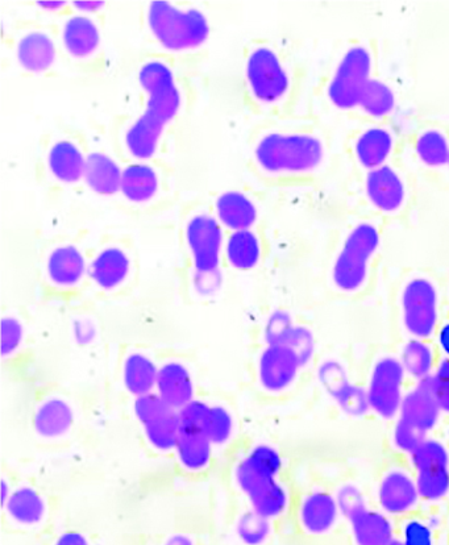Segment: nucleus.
Listing matches in <instances>:
<instances>
[{
	"instance_id": "obj_1",
	"label": "nucleus",
	"mask_w": 449,
	"mask_h": 545,
	"mask_svg": "<svg viewBox=\"0 0 449 545\" xmlns=\"http://www.w3.org/2000/svg\"><path fill=\"white\" fill-rule=\"evenodd\" d=\"M139 83L147 95L143 114L126 133L128 152L137 160H148L159 148L162 133L180 112L182 98L173 70L162 61L145 62Z\"/></svg>"
},
{
	"instance_id": "obj_2",
	"label": "nucleus",
	"mask_w": 449,
	"mask_h": 545,
	"mask_svg": "<svg viewBox=\"0 0 449 545\" xmlns=\"http://www.w3.org/2000/svg\"><path fill=\"white\" fill-rule=\"evenodd\" d=\"M281 468L282 459L277 449L259 444L235 470L236 482L247 495L252 510L268 519L280 517L288 507V492L277 481Z\"/></svg>"
},
{
	"instance_id": "obj_3",
	"label": "nucleus",
	"mask_w": 449,
	"mask_h": 545,
	"mask_svg": "<svg viewBox=\"0 0 449 545\" xmlns=\"http://www.w3.org/2000/svg\"><path fill=\"white\" fill-rule=\"evenodd\" d=\"M326 156L318 136L302 132H270L255 148L257 165L270 174H302L318 169Z\"/></svg>"
},
{
	"instance_id": "obj_4",
	"label": "nucleus",
	"mask_w": 449,
	"mask_h": 545,
	"mask_svg": "<svg viewBox=\"0 0 449 545\" xmlns=\"http://www.w3.org/2000/svg\"><path fill=\"white\" fill-rule=\"evenodd\" d=\"M148 26L166 51L185 52L202 47L210 36L207 16L197 8H181L170 2L149 3Z\"/></svg>"
},
{
	"instance_id": "obj_5",
	"label": "nucleus",
	"mask_w": 449,
	"mask_h": 545,
	"mask_svg": "<svg viewBox=\"0 0 449 545\" xmlns=\"http://www.w3.org/2000/svg\"><path fill=\"white\" fill-rule=\"evenodd\" d=\"M185 236L193 259L195 289L202 295L214 294L222 285V224L214 216L198 214L187 223Z\"/></svg>"
},
{
	"instance_id": "obj_6",
	"label": "nucleus",
	"mask_w": 449,
	"mask_h": 545,
	"mask_svg": "<svg viewBox=\"0 0 449 545\" xmlns=\"http://www.w3.org/2000/svg\"><path fill=\"white\" fill-rule=\"evenodd\" d=\"M380 244V231L373 223L361 222L348 232L332 266V281L339 290L353 293L365 285Z\"/></svg>"
},
{
	"instance_id": "obj_7",
	"label": "nucleus",
	"mask_w": 449,
	"mask_h": 545,
	"mask_svg": "<svg viewBox=\"0 0 449 545\" xmlns=\"http://www.w3.org/2000/svg\"><path fill=\"white\" fill-rule=\"evenodd\" d=\"M373 57L364 45H353L340 58L327 86V97L339 110L359 107L361 95L372 79Z\"/></svg>"
},
{
	"instance_id": "obj_8",
	"label": "nucleus",
	"mask_w": 449,
	"mask_h": 545,
	"mask_svg": "<svg viewBox=\"0 0 449 545\" xmlns=\"http://www.w3.org/2000/svg\"><path fill=\"white\" fill-rule=\"evenodd\" d=\"M245 79L253 98L266 106L282 101L290 89L288 69L269 47H257L248 54Z\"/></svg>"
},
{
	"instance_id": "obj_9",
	"label": "nucleus",
	"mask_w": 449,
	"mask_h": 545,
	"mask_svg": "<svg viewBox=\"0 0 449 545\" xmlns=\"http://www.w3.org/2000/svg\"><path fill=\"white\" fill-rule=\"evenodd\" d=\"M403 326L414 339L426 340L436 332L439 293L434 282L417 277L407 282L401 294Z\"/></svg>"
},
{
	"instance_id": "obj_10",
	"label": "nucleus",
	"mask_w": 449,
	"mask_h": 545,
	"mask_svg": "<svg viewBox=\"0 0 449 545\" xmlns=\"http://www.w3.org/2000/svg\"><path fill=\"white\" fill-rule=\"evenodd\" d=\"M406 372L396 357L386 356L374 364L370 373L367 398L369 409L382 419H393L399 414Z\"/></svg>"
},
{
	"instance_id": "obj_11",
	"label": "nucleus",
	"mask_w": 449,
	"mask_h": 545,
	"mask_svg": "<svg viewBox=\"0 0 449 545\" xmlns=\"http://www.w3.org/2000/svg\"><path fill=\"white\" fill-rule=\"evenodd\" d=\"M301 359L285 344L268 345L259 360V380L269 393H281L297 380Z\"/></svg>"
},
{
	"instance_id": "obj_12",
	"label": "nucleus",
	"mask_w": 449,
	"mask_h": 545,
	"mask_svg": "<svg viewBox=\"0 0 449 545\" xmlns=\"http://www.w3.org/2000/svg\"><path fill=\"white\" fill-rule=\"evenodd\" d=\"M442 410L432 394L430 381H419L414 389L403 397L399 420L427 435L438 426Z\"/></svg>"
},
{
	"instance_id": "obj_13",
	"label": "nucleus",
	"mask_w": 449,
	"mask_h": 545,
	"mask_svg": "<svg viewBox=\"0 0 449 545\" xmlns=\"http://www.w3.org/2000/svg\"><path fill=\"white\" fill-rule=\"evenodd\" d=\"M365 193L369 202L382 212H396L406 201V185L392 166L369 170L365 180Z\"/></svg>"
},
{
	"instance_id": "obj_14",
	"label": "nucleus",
	"mask_w": 449,
	"mask_h": 545,
	"mask_svg": "<svg viewBox=\"0 0 449 545\" xmlns=\"http://www.w3.org/2000/svg\"><path fill=\"white\" fill-rule=\"evenodd\" d=\"M421 499L417 482L401 469L392 470L382 478L378 501L385 513L399 515L413 510Z\"/></svg>"
},
{
	"instance_id": "obj_15",
	"label": "nucleus",
	"mask_w": 449,
	"mask_h": 545,
	"mask_svg": "<svg viewBox=\"0 0 449 545\" xmlns=\"http://www.w3.org/2000/svg\"><path fill=\"white\" fill-rule=\"evenodd\" d=\"M156 390L166 405L176 411L194 401L193 378L189 369L178 361H170L161 366Z\"/></svg>"
},
{
	"instance_id": "obj_16",
	"label": "nucleus",
	"mask_w": 449,
	"mask_h": 545,
	"mask_svg": "<svg viewBox=\"0 0 449 545\" xmlns=\"http://www.w3.org/2000/svg\"><path fill=\"white\" fill-rule=\"evenodd\" d=\"M339 505L335 497L324 492H314L305 499L299 511L302 526L310 534H326L339 518Z\"/></svg>"
},
{
	"instance_id": "obj_17",
	"label": "nucleus",
	"mask_w": 449,
	"mask_h": 545,
	"mask_svg": "<svg viewBox=\"0 0 449 545\" xmlns=\"http://www.w3.org/2000/svg\"><path fill=\"white\" fill-rule=\"evenodd\" d=\"M216 218L232 232L248 231L257 222L255 203L239 191H227L216 199Z\"/></svg>"
},
{
	"instance_id": "obj_18",
	"label": "nucleus",
	"mask_w": 449,
	"mask_h": 545,
	"mask_svg": "<svg viewBox=\"0 0 449 545\" xmlns=\"http://www.w3.org/2000/svg\"><path fill=\"white\" fill-rule=\"evenodd\" d=\"M394 149L393 133L385 127H370L360 133L355 143V155L363 168L373 170L386 165Z\"/></svg>"
},
{
	"instance_id": "obj_19",
	"label": "nucleus",
	"mask_w": 449,
	"mask_h": 545,
	"mask_svg": "<svg viewBox=\"0 0 449 545\" xmlns=\"http://www.w3.org/2000/svg\"><path fill=\"white\" fill-rule=\"evenodd\" d=\"M47 270L49 278L57 286L80 284L87 272L85 256L74 245H62L49 255Z\"/></svg>"
},
{
	"instance_id": "obj_20",
	"label": "nucleus",
	"mask_w": 449,
	"mask_h": 545,
	"mask_svg": "<svg viewBox=\"0 0 449 545\" xmlns=\"http://www.w3.org/2000/svg\"><path fill=\"white\" fill-rule=\"evenodd\" d=\"M130 259L119 248H107L91 262L89 274L94 284L112 290L123 284L130 273Z\"/></svg>"
},
{
	"instance_id": "obj_21",
	"label": "nucleus",
	"mask_w": 449,
	"mask_h": 545,
	"mask_svg": "<svg viewBox=\"0 0 449 545\" xmlns=\"http://www.w3.org/2000/svg\"><path fill=\"white\" fill-rule=\"evenodd\" d=\"M348 519L359 545H389L394 540L392 522L378 511L365 506Z\"/></svg>"
},
{
	"instance_id": "obj_22",
	"label": "nucleus",
	"mask_w": 449,
	"mask_h": 545,
	"mask_svg": "<svg viewBox=\"0 0 449 545\" xmlns=\"http://www.w3.org/2000/svg\"><path fill=\"white\" fill-rule=\"evenodd\" d=\"M16 54L24 69L41 73L51 68L56 61V45L47 33L29 32L20 39Z\"/></svg>"
},
{
	"instance_id": "obj_23",
	"label": "nucleus",
	"mask_w": 449,
	"mask_h": 545,
	"mask_svg": "<svg viewBox=\"0 0 449 545\" xmlns=\"http://www.w3.org/2000/svg\"><path fill=\"white\" fill-rule=\"evenodd\" d=\"M123 170L118 162L105 153H91L86 158L85 181L94 193L99 195H114L120 191Z\"/></svg>"
},
{
	"instance_id": "obj_24",
	"label": "nucleus",
	"mask_w": 449,
	"mask_h": 545,
	"mask_svg": "<svg viewBox=\"0 0 449 545\" xmlns=\"http://www.w3.org/2000/svg\"><path fill=\"white\" fill-rule=\"evenodd\" d=\"M62 41L69 54L83 58L97 51L101 44V33L97 24L87 16H72L62 29Z\"/></svg>"
},
{
	"instance_id": "obj_25",
	"label": "nucleus",
	"mask_w": 449,
	"mask_h": 545,
	"mask_svg": "<svg viewBox=\"0 0 449 545\" xmlns=\"http://www.w3.org/2000/svg\"><path fill=\"white\" fill-rule=\"evenodd\" d=\"M86 158L72 141L61 140L49 151L48 165L56 180L76 183L85 176Z\"/></svg>"
},
{
	"instance_id": "obj_26",
	"label": "nucleus",
	"mask_w": 449,
	"mask_h": 545,
	"mask_svg": "<svg viewBox=\"0 0 449 545\" xmlns=\"http://www.w3.org/2000/svg\"><path fill=\"white\" fill-rule=\"evenodd\" d=\"M159 174L147 164H132L123 169L122 191L124 197L133 203H145L155 198L159 191Z\"/></svg>"
},
{
	"instance_id": "obj_27",
	"label": "nucleus",
	"mask_w": 449,
	"mask_h": 545,
	"mask_svg": "<svg viewBox=\"0 0 449 545\" xmlns=\"http://www.w3.org/2000/svg\"><path fill=\"white\" fill-rule=\"evenodd\" d=\"M74 413L69 403L51 398L39 407L35 416V428L44 438H60L72 428Z\"/></svg>"
},
{
	"instance_id": "obj_28",
	"label": "nucleus",
	"mask_w": 449,
	"mask_h": 545,
	"mask_svg": "<svg viewBox=\"0 0 449 545\" xmlns=\"http://www.w3.org/2000/svg\"><path fill=\"white\" fill-rule=\"evenodd\" d=\"M159 369L153 360L143 353H131L124 361L123 381L124 385L135 397L153 393L156 389Z\"/></svg>"
},
{
	"instance_id": "obj_29",
	"label": "nucleus",
	"mask_w": 449,
	"mask_h": 545,
	"mask_svg": "<svg viewBox=\"0 0 449 545\" xmlns=\"http://www.w3.org/2000/svg\"><path fill=\"white\" fill-rule=\"evenodd\" d=\"M212 445L203 431H181L176 452L182 467L191 472L205 469L211 461Z\"/></svg>"
},
{
	"instance_id": "obj_30",
	"label": "nucleus",
	"mask_w": 449,
	"mask_h": 545,
	"mask_svg": "<svg viewBox=\"0 0 449 545\" xmlns=\"http://www.w3.org/2000/svg\"><path fill=\"white\" fill-rule=\"evenodd\" d=\"M226 256L231 266L238 270H251L261 259V243L255 232H232L226 243Z\"/></svg>"
},
{
	"instance_id": "obj_31",
	"label": "nucleus",
	"mask_w": 449,
	"mask_h": 545,
	"mask_svg": "<svg viewBox=\"0 0 449 545\" xmlns=\"http://www.w3.org/2000/svg\"><path fill=\"white\" fill-rule=\"evenodd\" d=\"M8 515L15 522L32 526V524L40 523L45 515V502L41 495L32 488L16 489L10 493V498L6 502Z\"/></svg>"
},
{
	"instance_id": "obj_32",
	"label": "nucleus",
	"mask_w": 449,
	"mask_h": 545,
	"mask_svg": "<svg viewBox=\"0 0 449 545\" xmlns=\"http://www.w3.org/2000/svg\"><path fill=\"white\" fill-rule=\"evenodd\" d=\"M396 93L388 83L381 79H370L361 95L359 107L372 118L381 119L396 110Z\"/></svg>"
},
{
	"instance_id": "obj_33",
	"label": "nucleus",
	"mask_w": 449,
	"mask_h": 545,
	"mask_svg": "<svg viewBox=\"0 0 449 545\" xmlns=\"http://www.w3.org/2000/svg\"><path fill=\"white\" fill-rule=\"evenodd\" d=\"M145 436L148 442L159 451H172L176 449L180 438V416L178 411L170 410L168 413L143 424Z\"/></svg>"
},
{
	"instance_id": "obj_34",
	"label": "nucleus",
	"mask_w": 449,
	"mask_h": 545,
	"mask_svg": "<svg viewBox=\"0 0 449 545\" xmlns=\"http://www.w3.org/2000/svg\"><path fill=\"white\" fill-rule=\"evenodd\" d=\"M401 364L406 374L415 380L424 381L432 376L434 352L430 344L421 339H411L402 349Z\"/></svg>"
},
{
	"instance_id": "obj_35",
	"label": "nucleus",
	"mask_w": 449,
	"mask_h": 545,
	"mask_svg": "<svg viewBox=\"0 0 449 545\" xmlns=\"http://www.w3.org/2000/svg\"><path fill=\"white\" fill-rule=\"evenodd\" d=\"M415 153L424 165L440 168L448 165L449 140L442 131L426 130L415 141Z\"/></svg>"
},
{
	"instance_id": "obj_36",
	"label": "nucleus",
	"mask_w": 449,
	"mask_h": 545,
	"mask_svg": "<svg viewBox=\"0 0 449 545\" xmlns=\"http://www.w3.org/2000/svg\"><path fill=\"white\" fill-rule=\"evenodd\" d=\"M411 464L417 472L423 470L449 468V452L438 440L426 439L414 452L410 453Z\"/></svg>"
},
{
	"instance_id": "obj_37",
	"label": "nucleus",
	"mask_w": 449,
	"mask_h": 545,
	"mask_svg": "<svg viewBox=\"0 0 449 545\" xmlns=\"http://www.w3.org/2000/svg\"><path fill=\"white\" fill-rule=\"evenodd\" d=\"M419 497L424 501H440L449 493V468L423 470L417 472Z\"/></svg>"
},
{
	"instance_id": "obj_38",
	"label": "nucleus",
	"mask_w": 449,
	"mask_h": 545,
	"mask_svg": "<svg viewBox=\"0 0 449 545\" xmlns=\"http://www.w3.org/2000/svg\"><path fill=\"white\" fill-rule=\"evenodd\" d=\"M234 432V418L222 406H211L207 416L205 434L214 445L226 444Z\"/></svg>"
},
{
	"instance_id": "obj_39",
	"label": "nucleus",
	"mask_w": 449,
	"mask_h": 545,
	"mask_svg": "<svg viewBox=\"0 0 449 545\" xmlns=\"http://www.w3.org/2000/svg\"><path fill=\"white\" fill-rule=\"evenodd\" d=\"M238 534L245 544H263L270 534L269 519L253 510L249 511L239 519Z\"/></svg>"
},
{
	"instance_id": "obj_40",
	"label": "nucleus",
	"mask_w": 449,
	"mask_h": 545,
	"mask_svg": "<svg viewBox=\"0 0 449 545\" xmlns=\"http://www.w3.org/2000/svg\"><path fill=\"white\" fill-rule=\"evenodd\" d=\"M294 327L288 312H273L265 326V339L268 341V345L288 344Z\"/></svg>"
},
{
	"instance_id": "obj_41",
	"label": "nucleus",
	"mask_w": 449,
	"mask_h": 545,
	"mask_svg": "<svg viewBox=\"0 0 449 545\" xmlns=\"http://www.w3.org/2000/svg\"><path fill=\"white\" fill-rule=\"evenodd\" d=\"M210 407L206 402L191 401L185 407L178 411L180 416L181 431H203L205 432L207 416L210 413Z\"/></svg>"
},
{
	"instance_id": "obj_42",
	"label": "nucleus",
	"mask_w": 449,
	"mask_h": 545,
	"mask_svg": "<svg viewBox=\"0 0 449 545\" xmlns=\"http://www.w3.org/2000/svg\"><path fill=\"white\" fill-rule=\"evenodd\" d=\"M345 413L349 415H363L369 410L367 391L347 385L334 395Z\"/></svg>"
},
{
	"instance_id": "obj_43",
	"label": "nucleus",
	"mask_w": 449,
	"mask_h": 545,
	"mask_svg": "<svg viewBox=\"0 0 449 545\" xmlns=\"http://www.w3.org/2000/svg\"><path fill=\"white\" fill-rule=\"evenodd\" d=\"M170 409L164 399L157 393H149L137 397L135 401V414L141 423L145 424L159 416L168 413Z\"/></svg>"
},
{
	"instance_id": "obj_44",
	"label": "nucleus",
	"mask_w": 449,
	"mask_h": 545,
	"mask_svg": "<svg viewBox=\"0 0 449 545\" xmlns=\"http://www.w3.org/2000/svg\"><path fill=\"white\" fill-rule=\"evenodd\" d=\"M432 394L438 402L442 413L449 414V357L439 364L430 378Z\"/></svg>"
},
{
	"instance_id": "obj_45",
	"label": "nucleus",
	"mask_w": 449,
	"mask_h": 545,
	"mask_svg": "<svg viewBox=\"0 0 449 545\" xmlns=\"http://www.w3.org/2000/svg\"><path fill=\"white\" fill-rule=\"evenodd\" d=\"M393 440L399 451L411 453L426 440V435L398 419L393 432Z\"/></svg>"
},
{
	"instance_id": "obj_46",
	"label": "nucleus",
	"mask_w": 449,
	"mask_h": 545,
	"mask_svg": "<svg viewBox=\"0 0 449 545\" xmlns=\"http://www.w3.org/2000/svg\"><path fill=\"white\" fill-rule=\"evenodd\" d=\"M286 345H289L290 348L294 349L299 359H301L302 365H306L313 359L314 336L307 328L295 326L293 334H291L288 344Z\"/></svg>"
},
{
	"instance_id": "obj_47",
	"label": "nucleus",
	"mask_w": 449,
	"mask_h": 545,
	"mask_svg": "<svg viewBox=\"0 0 449 545\" xmlns=\"http://www.w3.org/2000/svg\"><path fill=\"white\" fill-rule=\"evenodd\" d=\"M3 356L12 355L23 340V326L15 318H4L0 328Z\"/></svg>"
},
{
	"instance_id": "obj_48",
	"label": "nucleus",
	"mask_w": 449,
	"mask_h": 545,
	"mask_svg": "<svg viewBox=\"0 0 449 545\" xmlns=\"http://www.w3.org/2000/svg\"><path fill=\"white\" fill-rule=\"evenodd\" d=\"M402 542L405 545H432L434 544V536L426 523L414 519L405 524Z\"/></svg>"
},
{
	"instance_id": "obj_49",
	"label": "nucleus",
	"mask_w": 449,
	"mask_h": 545,
	"mask_svg": "<svg viewBox=\"0 0 449 545\" xmlns=\"http://www.w3.org/2000/svg\"><path fill=\"white\" fill-rule=\"evenodd\" d=\"M336 501H338L340 511L347 515L348 518L365 507L363 495L353 486L342 488Z\"/></svg>"
},
{
	"instance_id": "obj_50",
	"label": "nucleus",
	"mask_w": 449,
	"mask_h": 545,
	"mask_svg": "<svg viewBox=\"0 0 449 545\" xmlns=\"http://www.w3.org/2000/svg\"><path fill=\"white\" fill-rule=\"evenodd\" d=\"M56 545H89L85 536L78 532H66L58 538Z\"/></svg>"
},
{
	"instance_id": "obj_51",
	"label": "nucleus",
	"mask_w": 449,
	"mask_h": 545,
	"mask_svg": "<svg viewBox=\"0 0 449 545\" xmlns=\"http://www.w3.org/2000/svg\"><path fill=\"white\" fill-rule=\"evenodd\" d=\"M74 332H76V338L82 343H89L95 335L94 327L89 323H78Z\"/></svg>"
},
{
	"instance_id": "obj_52",
	"label": "nucleus",
	"mask_w": 449,
	"mask_h": 545,
	"mask_svg": "<svg viewBox=\"0 0 449 545\" xmlns=\"http://www.w3.org/2000/svg\"><path fill=\"white\" fill-rule=\"evenodd\" d=\"M439 344L442 351L449 357V323L444 324L439 331Z\"/></svg>"
},
{
	"instance_id": "obj_53",
	"label": "nucleus",
	"mask_w": 449,
	"mask_h": 545,
	"mask_svg": "<svg viewBox=\"0 0 449 545\" xmlns=\"http://www.w3.org/2000/svg\"><path fill=\"white\" fill-rule=\"evenodd\" d=\"M103 2H76L74 3V6L80 7L78 10L90 12V11H97L101 10V7L103 6Z\"/></svg>"
},
{
	"instance_id": "obj_54",
	"label": "nucleus",
	"mask_w": 449,
	"mask_h": 545,
	"mask_svg": "<svg viewBox=\"0 0 449 545\" xmlns=\"http://www.w3.org/2000/svg\"><path fill=\"white\" fill-rule=\"evenodd\" d=\"M165 545H194L193 542L187 536L176 535L170 538Z\"/></svg>"
},
{
	"instance_id": "obj_55",
	"label": "nucleus",
	"mask_w": 449,
	"mask_h": 545,
	"mask_svg": "<svg viewBox=\"0 0 449 545\" xmlns=\"http://www.w3.org/2000/svg\"><path fill=\"white\" fill-rule=\"evenodd\" d=\"M7 489H8L7 484H6V482L3 481L2 482V492H3V497L2 498H3L4 505H6V502H7V499H8V497L6 495Z\"/></svg>"
},
{
	"instance_id": "obj_56",
	"label": "nucleus",
	"mask_w": 449,
	"mask_h": 545,
	"mask_svg": "<svg viewBox=\"0 0 449 545\" xmlns=\"http://www.w3.org/2000/svg\"><path fill=\"white\" fill-rule=\"evenodd\" d=\"M389 545H405V544H403V542H401V540L394 539L393 542L390 543Z\"/></svg>"
},
{
	"instance_id": "obj_57",
	"label": "nucleus",
	"mask_w": 449,
	"mask_h": 545,
	"mask_svg": "<svg viewBox=\"0 0 449 545\" xmlns=\"http://www.w3.org/2000/svg\"><path fill=\"white\" fill-rule=\"evenodd\" d=\"M448 166H449V160H448Z\"/></svg>"
}]
</instances>
